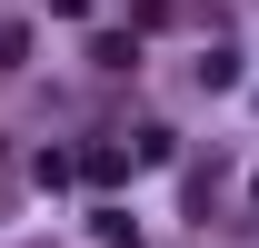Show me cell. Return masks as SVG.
<instances>
[{"label": "cell", "instance_id": "obj_1", "mask_svg": "<svg viewBox=\"0 0 259 248\" xmlns=\"http://www.w3.org/2000/svg\"><path fill=\"white\" fill-rule=\"evenodd\" d=\"M30 60V30H20V20H0V70H20Z\"/></svg>", "mask_w": 259, "mask_h": 248}]
</instances>
